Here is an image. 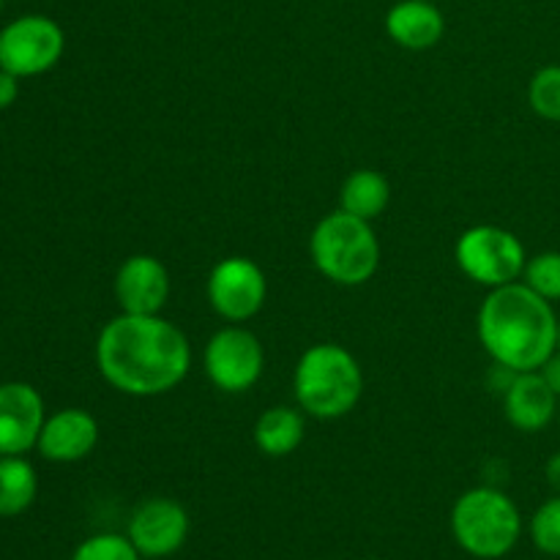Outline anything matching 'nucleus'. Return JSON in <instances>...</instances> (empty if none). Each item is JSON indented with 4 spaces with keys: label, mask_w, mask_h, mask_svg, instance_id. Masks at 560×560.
Masks as SVG:
<instances>
[{
    "label": "nucleus",
    "mask_w": 560,
    "mask_h": 560,
    "mask_svg": "<svg viewBox=\"0 0 560 560\" xmlns=\"http://www.w3.org/2000/svg\"><path fill=\"white\" fill-rule=\"evenodd\" d=\"M523 282L550 304L560 301V252H539V255L528 257Z\"/></svg>",
    "instance_id": "nucleus-20"
},
{
    "label": "nucleus",
    "mask_w": 560,
    "mask_h": 560,
    "mask_svg": "<svg viewBox=\"0 0 560 560\" xmlns=\"http://www.w3.org/2000/svg\"><path fill=\"white\" fill-rule=\"evenodd\" d=\"M189 514L173 498H148L131 512L126 536L142 558L175 556L189 539Z\"/></svg>",
    "instance_id": "nucleus-10"
},
{
    "label": "nucleus",
    "mask_w": 560,
    "mask_h": 560,
    "mask_svg": "<svg viewBox=\"0 0 560 560\" xmlns=\"http://www.w3.org/2000/svg\"><path fill=\"white\" fill-rule=\"evenodd\" d=\"M545 476H547V485L552 487V492L560 495V452H556L550 459H547Z\"/></svg>",
    "instance_id": "nucleus-25"
},
{
    "label": "nucleus",
    "mask_w": 560,
    "mask_h": 560,
    "mask_svg": "<svg viewBox=\"0 0 560 560\" xmlns=\"http://www.w3.org/2000/svg\"><path fill=\"white\" fill-rule=\"evenodd\" d=\"M539 372H541V377H545V381H547V386H550L552 392H556L558 397H560V353L552 355V359L547 361V364L541 366Z\"/></svg>",
    "instance_id": "nucleus-24"
},
{
    "label": "nucleus",
    "mask_w": 560,
    "mask_h": 560,
    "mask_svg": "<svg viewBox=\"0 0 560 560\" xmlns=\"http://www.w3.org/2000/svg\"><path fill=\"white\" fill-rule=\"evenodd\" d=\"M304 416L306 413H301V408H284V405L268 408L255 424V446L266 457H290L304 443Z\"/></svg>",
    "instance_id": "nucleus-16"
},
{
    "label": "nucleus",
    "mask_w": 560,
    "mask_h": 560,
    "mask_svg": "<svg viewBox=\"0 0 560 560\" xmlns=\"http://www.w3.org/2000/svg\"><path fill=\"white\" fill-rule=\"evenodd\" d=\"M16 98H20V77L9 74V71L0 69V113L9 107H14Z\"/></svg>",
    "instance_id": "nucleus-23"
},
{
    "label": "nucleus",
    "mask_w": 560,
    "mask_h": 560,
    "mask_svg": "<svg viewBox=\"0 0 560 560\" xmlns=\"http://www.w3.org/2000/svg\"><path fill=\"white\" fill-rule=\"evenodd\" d=\"M96 366L115 392L162 397L189 375L191 345L167 317L120 312L98 331Z\"/></svg>",
    "instance_id": "nucleus-1"
},
{
    "label": "nucleus",
    "mask_w": 560,
    "mask_h": 560,
    "mask_svg": "<svg viewBox=\"0 0 560 560\" xmlns=\"http://www.w3.org/2000/svg\"><path fill=\"white\" fill-rule=\"evenodd\" d=\"M98 443V421L96 416L82 408H63L58 413L47 416L38 435L36 452L47 463L71 465L91 457Z\"/></svg>",
    "instance_id": "nucleus-13"
},
{
    "label": "nucleus",
    "mask_w": 560,
    "mask_h": 560,
    "mask_svg": "<svg viewBox=\"0 0 560 560\" xmlns=\"http://www.w3.org/2000/svg\"><path fill=\"white\" fill-rule=\"evenodd\" d=\"M506 421L517 432H541L556 421L560 397L547 386L541 372H517L503 392Z\"/></svg>",
    "instance_id": "nucleus-14"
},
{
    "label": "nucleus",
    "mask_w": 560,
    "mask_h": 560,
    "mask_svg": "<svg viewBox=\"0 0 560 560\" xmlns=\"http://www.w3.org/2000/svg\"><path fill=\"white\" fill-rule=\"evenodd\" d=\"M115 301L126 315H162L167 306L173 282L159 257L131 255L115 271Z\"/></svg>",
    "instance_id": "nucleus-12"
},
{
    "label": "nucleus",
    "mask_w": 560,
    "mask_h": 560,
    "mask_svg": "<svg viewBox=\"0 0 560 560\" xmlns=\"http://www.w3.org/2000/svg\"><path fill=\"white\" fill-rule=\"evenodd\" d=\"M293 394L299 408L312 419H345L361 402L364 370L342 345L317 342L306 348L295 364Z\"/></svg>",
    "instance_id": "nucleus-3"
},
{
    "label": "nucleus",
    "mask_w": 560,
    "mask_h": 560,
    "mask_svg": "<svg viewBox=\"0 0 560 560\" xmlns=\"http://www.w3.org/2000/svg\"><path fill=\"white\" fill-rule=\"evenodd\" d=\"M71 560H142L129 536L124 534H96L88 536L71 552Z\"/></svg>",
    "instance_id": "nucleus-22"
},
{
    "label": "nucleus",
    "mask_w": 560,
    "mask_h": 560,
    "mask_svg": "<svg viewBox=\"0 0 560 560\" xmlns=\"http://www.w3.org/2000/svg\"><path fill=\"white\" fill-rule=\"evenodd\" d=\"M47 421V408L31 383H0V457H25L33 452Z\"/></svg>",
    "instance_id": "nucleus-11"
},
{
    "label": "nucleus",
    "mask_w": 560,
    "mask_h": 560,
    "mask_svg": "<svg viewBox=\"0 0 560 560\" xmlns=\"http://www.w3.org/2000/svg\"><path fill=\"white\" fill-rule=\"evenodd\" d=\"M66 52V33L52 16L22 14L0 27V69L20 77L47 74Z\"/></svg>",
    "instance_id": "nucleus-7"
},
{
    "label": "nucleus",
    "mask_w": 560,
    "mask_h": 560,
    "mask_svg": "<svg viewBox=\"0 0 560 560\" xmlns=\"http://www.w3.org/2000/svg\"><path fill=\"white\" fill-rule=\"evenodd\" d=\"M388 202H392V184L377 170H355L339 189V208L366 222H375Z\"/></svg>",
    "instance_id": "nucleus-17"
},
{
    "label": "nucleus",
    "mask_w": 560,
    "mask_h": 560,
    "mask_svg": "<svg viewBox=\"0 0 560 560\" xmlns=\"http://www.w3.org/2000/svg\"><path fill=\"white\" fill-rule=\"evenodd\" d=\"M202 370L213 388L224 394H244L257 386L266 370L262 345L249 328L228 326L208 339L202 350Z\"/></svg>",
    "instance_id": "nucleus-8"
},
{
    "label": "nucleus",
    "mask_w": 560,
    "mask_h": 560,
    "mask_svg": "<svg viewBox=\"0 0 560 560\" xmlns=\"http://www.w3.org/2000/svg\"><path fill=\"white\" fill-rule=\"evenodd\" d=\"M310 255L317 271L342 288H361L381 266V241L372 222L337 208L310 235Z\"/></svg>",
    "instance_id": "nucleus-4"
},
{
    "label": "nucleus",
    "mask_w": 560,
    "mask_h": 560,
    "mask_svg": "<svg viewBox=\"0 0 560 560\" xmlns=\"http://www.w3.org/2000/svg\"><path fill=\"white\" fill-rule=\"evenodd\" d=\"M452 534L468 556L479 560L506 558L523 536V514L503 490L474 487L454 503Z\"/></svg>",
    "instance_id": "nucleus-5"
},
{
    "label": "nucleus",
    "mask_w": 560,
    "mask_h": 560,
    "mask_svg": "<svg viewBox=\"0 0 560 560\" xmlns=\"http://www.w3.org/2000/svg\"><path fill=\"white\" fill-rule=\"evenodd\" d=\"M454 260L470 282L495 290L523 279L528 255L512 230L498 224H474L457 238Z\"/></svg>",
    "instance_id": "nucleus-6"
},
{
    "label": "nucleus",
    "mask_w": 560,
    "mask_h": 560,
    "mask_svg": "<svg viewBox=\"0 0 560 560\" xmlns=\"http://www.w3.org/2000/svg\"><path fill=\"white\" fill-rule=\"evenodd\" d=\"M558 320L550 301L520 279L487 293L476 328L498 366L512 372H539L558 353Z\"/></svg>",
    "instance_id": "nucleus-2"
},
{
    "label": "nucleus",
    "mask_w": 560,
    "mask_h": 560,
    "mask_svg": "<svg viewBox=\"0 0 560 560\" xmlns=\"http://www.w3.org/2000/svg\"><path fill=\"white\" fill-rule=\"evenodd\" d=\"M528 104L539 118L560 124V63L545 66L530 77Z\"/></svg>",
    "instance_id": "nucleus-19"
},
{
    "label": "nucleus",
    "mask_w": 560,
    "mask_h": 560,
    "mask_svg": "<svg viewBox=\"0 0 560 560\" xmlns=\"http://www.w3.org/2000/svg\"><path fill=\"white\" fill-rule=\"evenodd\" d=\"M0 9H3V0H0Z\"/></svg>",
    "instance_id": "nucleus-27"
},
{
    "label": "nucleus",
    "mask_w": 560,
    "mask_h": 560,
    "mask_svg": "<svg viewBox=\"0 0 560 560\" xmlns=\"http://www.w3.org/2000/svg\"><path fill=\"white\" fill-rule=\"evenodd\" d=\"M208 304L228 323H246L266 306L268 279L249 257H224L208 273Z\"/></svg>",
    "instance_id": "nucleus-9"
},
{
    "label": "nucleus",
    "mask_w": 560,
    "mask_h": 560,
    "mask_svg": "<svg viewBox=\"0 0 560 560\" xmlns=\"http://www.w3.org/2000/svg\"><path fill=\"white\" fill-rule=\"evenodd\" d=\"M386 33L399 47L421 52L441 42L446 33V20L430 0H399L388 9Z\"/></svg>",
    "instance_id": "nucleus-15"
},
{
    "label": "nucleus",
    "mask_w": 560,
    "mask_h": 560,
    "mask_svg": "<svg viewBox=\"0 0 560 560\" xmlns=\"http://www.w3.org/2000/svg\"><path fill=\"white\" fill-rule=\"evenodd\" d=\"M530 541L539 552L550 558H560V495L541 503L530 517Z\"/></svg>",
    "instance_id": "nucleus-21"
},
{
    "label": "nucleus",
    "mask_w": 560,
    "mask_h": 560,
    "mask_svg": "<svg viewBox=\"0 0 560 560\" xmlns=\"http://www.w3.org/2000/svg\"><path fill=\"white\" fill-rule=\"evenodd\" d=\"M558 353H560V320H558Z\"/></svg>",
    "instance_id": "nucleus-26"
},
{
    "label": "nucleus",
    "mask_w": 560,
    "mask_h": 560,
    "mask_svg": "<svg viewBox=\"0 0 560 560\" xmlns=\"http://www.w3.org/2000/svg\"><path fill=\"white\" fill-rule=\"evenodd\" d=\"M558 421H560V410H558Z\"/></svg>",
    "instance_id": "nucleus-28"
},
{
    "label": "nucleus",
    "mask_w": 560,
    "mask_h": 560,
    "mask_svg": "<svg viewBox=\"0 0 560 560\" xmlns=\"http://www.w3.org/2000/svg\"><path fill=\"white\" fill-rule=\"evenodd\" d=\"M38 476L25 457H0V517H20L36 503Z\"/></svg>",
    "instance_id": "nucleus-18"
}]
</instances>
